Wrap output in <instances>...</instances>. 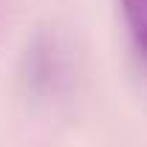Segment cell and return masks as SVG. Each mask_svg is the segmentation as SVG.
I'll list each match as a JSON object with an SVG mask.
<instances>
[{"instance_id":"6da1fadb","label":"cell","mask_w":147,"mask_h":147,"mask_svg":"<svg viewBox=\"0 0 147 147\" xmlns=\"http://www.w3.org/2000/svg\"><path fill=\"white\" fill-rule=\"evenodd\" d=\"M119 9L127 26L133 51L139 57V62L147 68V0H119Z\"/></svg>"}]
</instances>
